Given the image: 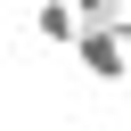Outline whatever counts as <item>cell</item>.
Returning <instances> with one entry per match:
<instances>
[{
    "instance_id": "7a4b0ae2",
    "label": "cell",
    "mask_w": 131,
    "mask_h": 131,
    "mask_svg": "<svg viewBox=\"0 0 131 131\" xmlns=\"http://www.w3.org/2000/svg\"><path fill=\"white\" fill-rule=\"evenodd\" d=\"M33 33H41L49 49H66V41L82 33V16H74V0H33Z\"/></svg>"
},
{
    "instance_id": "6da1fadb",
    "label": "cell",
    "mask_w": 131,
    "mask_h": 131,
    "mask_svg": "<svg viewBox=\"0 0 131 131\" xmlns=\"http://www.w3.org/2000/svg\"><path fill=\"white\" fill-rule=\"evenodd\" d=\"M66 49L82 57V74H90V82H115V74H123V49H131V33H123V16H98V25H82Z\"/></svg>"
},
{
    "instance_id": "3957f363",
    "label": "cell",
    "mask_w": 131,
    "mask_h": 131,
    "mask_svg": "<svg viewBox=\"0 0 131 131\" xmlns=\"http://www.w3.org/2000/svg\"><path fill=\"white\" fill-rule=\"evenodd\" d=\"M74 16H82V25H98V16H123V0H74Z\"/></svg>"
}]
</instances>
